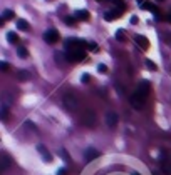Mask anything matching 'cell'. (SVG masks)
<instances>
[{"instance_id": "6da1fadb", "label": "cell", "mask_w": 171, "mask_h": 175, "mask_svg": "<svg viewBox=\"0 0 171 175\" xmlns=\"http://www.w3.org/2000/svg\"><path fill=\"white\" fill-rule=\"evenodd\" d=\"M84 57H86V52H84L82 47H76V48H67L66 50V58L69 62H81L84 60Z\"/></svg>"}, {"instance_id": "7a4b0ae2", "label": "cell", "mask_w": 171, "mask_h": 175, "mask_svg": "<svg viewBox=\"0 0 171 175\" xmlns=\"http://www.w3.org/2000/svg\"><path fill=\"white\" fill-rule=\"evenodd\" d=\"M148 95H149V82L148 80H143V82L138 85V89H136V92H134L133 97H136V98L141 100V102H146Z\"/></svg>"}, {"instance_id": "3957f363", "label": "cell", "mask_w": 171, "mask_h": 175, "mask_svg": "<svg viewBox=\"0 0 171 175\" xmlns=\"http://www.w3.org/2000/svg\"><path fill=\"white\" fill-rule=\"evenodd\" d=\"M82 123L86 125V127H89V129H94L96 125H97V117H96V112L94 110H86L82 114Z\"/></svg>"}, {"instance_id": "277c9868", "label": "cell", "mask_w": 171, "mask_h": 175, "mask_svg": "<svg viewBox=\"0 0 171 175\" xmlns=\"http://www.w3.org/2000/svg\"><path fill=\"white\" fill-rule=\"evenodd\" d=\"M62 104H64V107H66L67 110H71V112L77 110V107H79V102H77V98H74L72 95H69V93L62 97Z\"/></svg>"}, {"instance_id": "5b68a950", "label": "cell", "mask_w": 171, "mask_h": 175, "mask_svg": "<svg viewBox=\"0 0 171 175\" xmlns=\"http://www.w3.org/2000/svg\"><path fill=\"white\" fill-rule=\"evenodd\" d=\"M59 39H61V35H59V32L55 29H49L47 32L44 33V40L47 43H57Z\"/></svg>"}, {"instance_id": "8992f818", "label": "cell", "mask_w": 171, "mask_h": 175, "mask_svg": "<svg viewBox=\"0 0 171 175\" xmlns=\"http://www.w3.org/2000/svg\"><path fill=\"white\" fill-rule=\"evenodd\" d=\"M117 122H119V117H117L116 112H107V114H106V123H107L109 129H114L117 125Z\"/></svg>"}, {"instance_id": "52a82bcc", "label": "cell", "mask_w": 171, "mask_h": 175, "mask_svg": "<svg viewBox=\"0 0 171 175\" xmlns=\"http://www.w3.org/2000/svg\"><path fill=\"white\" fill-rule=\"evenodd\" d=\"M10 165H12V158L8 157L7 154H2V155H0V172L8 170V168H10Z\"/></svg>"}, {"instance_id": "ba28073f", "label": "cell", "mask_w": 171, "mask_h": 175, "mask_svg": "<svg viewBox=\"0 0 171 175\" xmlns=\"http://www.w3.org/2000/svg\"><path fill=\"white\" fill-rule=\"evenodd\" d=\"M37 152H39L42 157H44V160H45V162H51V160H52V155L47 152V148H45L44 145H37Z\"/></svg>"}, {"instance_id": "9c48e42d", "label": "cell", "mask_w": 171, "mask_h": 175, "mask_svg": "<svg viewBox=\"0 0 171 175\" xmlns=\"http://www.w3.org/2000/svg\"><path fill=\"white\" fill-rule=\"evenodd\" d=\"M99 152L97 150H94V148H89V150H86V154H84V157H86V160L87 162H91V160H94V158H97L99 157Z\"/></svg>"}, {"instance_id": "30bf717a", "label": "cell", "mask_w": 171, "mask_h": 175, "mask_svg": "<svg viewBox=\"0 0 171 175\" xmlns=\"http://www.w3.org/2000/svg\"><path fill=\"white\" fill-rule=\"evenodd\" d=\"M134 40H136V43H138L141 48H148V47H149V40L146 39V37H143V35H136Z\"/></svg>"}, {"instance_id": "8fae6325", "label": "cell", "mask_w": 171, "mask_h": 175, "mask_svg": "<svg viewBox=\"0 0 171 175\" xmlns=\"http://www.w3.org/2000/svg\"><path fill=\"white\" fill-rule=\"evenodd\" d=\"M121 14H123V12H117V10H111V12H106L104 14V18L107 22H111V20H114V18H119L121 17Z\"/></svg>"}, {"instance_id": "7c38bea8", "label": "cell", "mask_w": 171, "mask_h": 175, "mask_svg": "<svg viewBox=\"0 0 171 175\" xmlns=\"http://www.w3.org/2000/svg\"><path fill=\"white\" fill-rule=\"evenodd\" d=\"M141 8H146V10L153 12V14H154V17H158V18H159V10H158V8L154 7L153 4H148V2H144V4H141Z\"/></svg>"}, {"instance_id": "4fadbf2b", "label": "cell", "mask_w": 171, "mask_h": 175, "mask_svg": "<svg viewBox=\"0 0 171 175\" xmlns=\"http://www.w3.org/2000/svg\"><path fill=\"white\" fill-rule=\"evenodd\" d=\"M129 102H131V105L136 108V110H143V108H144V102L138 100L136 97H133V95H131V98H129Z\"/></svg>"}, {"instance_id": "5bb4252c", "label": "cell", "mask_w": 171, "mask_h": 175, "mask_svg": "<svg viewBox=\"0 0 171 175\" xmlns=\"http://www.w3.org/2000/svg\"><path fill=\"white\" fill-rule=\"evenodd\" d=\"M74 17H76V20H89V12L87 10H77L74 14Z\"/></svg>"}, {"instance_id": "9a60e30c", "label": "cell", "mask_w": 171, "mask_h": 175, "mask_svg": "<svg viewBox=\"0 0 171 175\" xmlns=\"http://www.w3.org/2000/svg\"><path fill=\"white\" fill-rule=\"evenodd\" d=\"M17 29L18 30H24V32H29L30 30V25L27 20H17Z\"/></svg>"}, {"instance_id": "2e32d148", "label": "cell", "mask_w": 171, "mask_h": 175, "mask_svg": "<svg viewBox=\"0 0 171 175\" xmlns=\"http://www.w3.org/2000/svg\"><path fill=\"white\" fill-rule=\"evenodd\" d=\"M17 55L20 58H27V57H29V50H27L25 47H18V48H17Z\"/></svg>"}, {"instance_id": "e0dca14e", "label": "cell", "mask_w": 171, "mask_h": 175, "mask_svg": "<svg viewBox=\"0 0 171 175\" xmlns=\"http://www.w3.org/2000/svg\"><path fill=\"white\" fill-rule=\"evenodd\" d=\"M17 77L20 80H29V79H32V75H30V72H27V70H20L17 73Z\"/></svg>"}, {"instance_id": "ac0fdd59", "label": "cell", "mask_w": 171, "mask_h": 175, "mask_svg": "<svg viewBox=\"0 0 171 175\" xmlns=\"http://www.w3.org/2000/svg\"><path fill=\"white\" fill-rule=\"evenodd\" d=\"M7 40H8L10 43H17V42H18V35H17L15 32H8V33H7Z\"/></svg>"}, {"instance_id": "d6986e66", "label": "cell", "mask_w": 171, "mask_h": 175, "mask_svg": "<svg viewBox=\"0 0 171 175\" xmlns=\"http://www.w3.org/2000/svg\"><path fill=\"white\" fill-rule=\"evenodd\" d=\"M14 17H15V12L14 10H5L4 15H2V18H4V20H12Z\"/></svg>"}, {"instance_id": "ffe728a7", "label": "cell", "mask_w": 171, "mask_h": 175, "mask_svg": "<svg viewBox=\"0 0 171 175\" xmlns=\"http://www.w3.org/2000/svg\"><path fill=\"white\" fill-rule=\"evenodd\" d=\"M0 118H2V120H7V118H8V108L7 107L0 108Z\"/></svg>"}, {"instance_id": "44dd1931", "label": "cell", "mask_w": 171, "mask_h": 175, "mask_svg": "<svg viewBox=\"0 0 171 175\" xmlns=\"http://www.w3.org/2000/svg\"><path fill=\"white\" fill-rule=\"evenodd\" d=\"M84 48H89V50H92V52H97V45H96L94 42H87L86 45H84Z\"/></svg>"}, {"instance_id": "7402d4cb", "label": "cell", "mask_w": 171, "mask_h": 175, "mask_svg": "<svg viewBox=\"0 0 171 175\" xmlns=\"http://www.w3.org/2000/svg\"><path fill=\"white\" fill-rule=\"evenodd\" d=\"M59 155H61L62 158H66L67 162H71V157H69V154H67V150H64V148H61L59 150Z\"/></svg>"}, {"instance_id": "603a6c76", "label": "cell", "mask_w": 171, "mask_h": 175, "mask_svg": "<svg viewBox=\"0 0 171 175\" xmlns=\"http://www.w3.org/2000/svg\"><path fill=\"white\" fill-rule=\"evenodd\" d=\"M64 22H66V23L67 25H71V27H72V25H76V17H66V18H64Z\"/></svg>"}, {"instance_id": "cb8c5ba5", "label": "cell", "mask_w": 171, "mask_h": 175, "mask_svg": "<svg viewBox=\"0 0 171 175\" xmlns=\"http://www.w3.org/2000/svg\"><path fill=\"white\" fill-rule=\"evenodd\" d=\"M25 127H27V129H30V130H34V132H37V127L30 120H25Z\"/></svg>"}, {"instance_id": "d4e9b609", "label": "cell", "mask_w": 171, "mask_h": 175, "mask_svg": "<svg viewBox=\"0 0 171 175\" xmlns=\"http://www.w3.org/2000/svg\"><path fill=\"white\" fill-rule=\"evenodd\" d=\"M8 68H10V65H8L7 62H0V70L2 72H7Z\"/></svg>"}, {"instance_id": "484cf974", "label": "cell", "mask_w": 171, "mask_h": 175, "mask_svg": "<svg viewBox=\"0 0 171 175\" xmlns=\"http://www.w3.org/2000/svg\"><path fill=\"white\" fill-rule=\"evenodd\" d=\"M97 72H99V73H106V72H107V67H106L104 64H99V67H97Z\"/></svg>"}, {"instance_id": "4316f807", "label": "cell", "mask_w": 171, "mask_h": 175, "mask_svg": "<svg viewBox=\"0 0 171 175\" xmlns=\"http://www.w3.org/2000/svg\"><path fill=\"white\" fill-rule=\"evenodd\" d=\"M146 65H148L149 67V70H156V64H154V62H151V60H146Z\"/></svg>"}, {"instance_id": "83f0119b", "label": "cell", "mask_w": 171, "mask_h": 175, "mask_svg": "<svg viewBox=\"0 0 171 175\" xmlns=\"http://www.w3.org/2000/svg\"><path fill=\"white\" fill-rule=\"evenodd\" d=\"M116 37H117L119 40H124V32H123V30H117V32H116Z\"/></svg>"}, {"instance_id": "f1b7e54d", "label": "cell", "mask_w": 171, "mask_h": 175, "mask_svg": "<svg viewBox=\"0 0 171 175\" xmlns=\"http://www.w3.org/2000/svg\"><path fill=\"white\" fill-rule=\"evenodd\" d=\"M89 79H91V77H89V73H84V75H82V79H81V80H82L84 83H87V82H89Z\"/></svg>"}, {"instance_id": "f546056e", "label": "cell", "mask_w": 171, "mask_h": 175, "mask_svg": "<svg viewBox=\"0 0 171 175\" xmlns=\"http://www.w3.org/2000/svg\"><path fill=\"white\" fill-rule=\"evenodd\" d=\"M163 170H164V173H166V175H169V168H168L166 162H164V164H163Z\"/></svg>"}, {"instance_id": "4dcf8cb0", "label": "cell", "mask_w": 171, "mask_h": 175, "mask_svg": "<svg viewBox=\"0 0 171 175\" xmlns=\"http://www.w3.org/2000/svg\"><path fill=\"white\" fill-rule=\"evenodd\" d=\"M57 173H59V175H67V170H66V168H61Z\"/></svg>"}, {"instance_id": "1f68e13d", "label": "cell", "mask_w": 171, "mask_h": 175, "mask_svg": "<svg viewBox=\"0 0 171 175\" xmlns=\"http://www.w3.org/2000/svg\"><path fill=\"white\" fill-rule=\"evenodd\" d=\"M4 22H5V20H4V18H2V17H0V29L4 27Z\"/></svg>"}, {"instance_id": "d6a6232c", "label": "cell", "mask_w": 171, "mask_h": 175, "mask_svg": "<svg viewBox=\"0 0 171 175\" xmlns=\"http://www.w3.org/2000/svg\"><path fill=\"white\" fill-rule=\"evenodd\" d=\"M156 2H164V0H156Z\"/></svg>"}, {"instance_id": "836d02e7", "label": "cell", "mask_w": 171, "mask_h": 175, "mask_svg": "<svg viewBox=\"0 0 171 175\" xmlns=\"http://www.w3.org/2000/svg\"><path fill=\"white\" fill-rule=\"evenodd\" d=\"M138 2H139V4H141V2H143V0H138Z\"/></svg>"}, {"instance_id": "e575fe53", "label": "cell", "mask_w": 171, "mask_h": 175, "mask_svg": "<svg viewBox=\"0 0 171 175\" xmlns=\"http://www.w3.org/2000/svg\"><path fill=\"white\" fill-rule=\"evenodd\" d=\"M97 2H104V0H97Z\"/></svg>"}, {"instance_id": "d590c367", "label": "cell", "mask_w": 171, "mask_h": 175, "mask_svg": "<svg viewBox=\"0 0 171 175\" xmlns=\"http://www.w3.org/2000/svg\"><path fill=\"white\" fill-rule=\"evenodd\" d=\"M0 175H2V172H0Z\"/></svg>"}]
</instances>
